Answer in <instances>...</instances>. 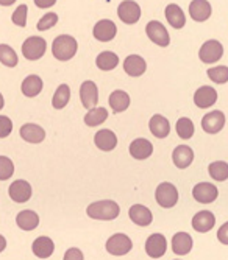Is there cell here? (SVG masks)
I'll return each instance as SVG.
<instances>
[{
  "label": "cell",
  "mask_w": 228,
  "mask_h": 260,
  "mask_svg": "<svg viewBox=\"0 0 228 260\" xmlns=\"http://www.w3.org/2000/svg\"><path fill=\"white\" fill-rule=\"evenodd\" d=\"M86 214L89 218L93 220H103V221H111L118 218L121 214V207L116 201L111 200H103V201H96L89 204L86 209Z\"/></svg>",
  "instance_id": "6da1fadb"
},
{
  "label": "cell",
  "mask_w": 228,
  "mask_h": 260,
  "mask_svg": "<svg viewBox=\"0 0 228 260\" xmlns=\"http://www.w3.org/2000/svg\"><path fill=\"white\" fill-rule=\"evenodd\" d=\"M78 50V44L75 41V38H72L71 35H60L55 38L53 44H52V55L58 59V61H69L75 56Z\"/></svg>",
  "instance_id": "7a4b0ae2"
},
{
  "label": "cell",
  "mask_w": 228,
  "mask_h": 260,
  "mask_svg": "<svg viewBox=\"0 0 228 260\" xmlns=\"http://www.w3.org/2000/svg\"><path fill=\"white\" fill-rule=\"evenodd\" d=\"M45 50H47V42L39 36H30L22 44V55L28 61L41 59L45 55Z\"/></svg>",
  "instance_id": "3957f363"
},
{
  "label": "cell",
  "mask_w": 228,
  "mask_h": 260,
  "mask_svg": "<svg viewBox=\"0 0 228 260\" xmlns=\"http://www.w3.org/2000/svg\"><path fill=\"white\" fill-rule=\"evenodd\" d=\"M155 198H156V203L161 207L170 209L178 203V190L170 182H161L156 187Z\"/></svg>",
  "instance_id": "277c9868"
},
{
  "label": "cell",
  "mask_w": 228,
  "mask_h": 260,
  "mask_svg": "<svg viewBox=\"0 0 228 260\" xmlns=\"http://www.w3.org/2000/svg\"><path fill=\"white\" fill-rule=\"evenodd\" d=\"M223 55V45L216 41V39H210L205 42L200 50H198V58L202 62L205 64H213V62H217Z\"/></svg>",
  "instance_id": "5b68a950"
},
{
  "label": "cell",
  "mask_w": 228,
  "mask_h": 260,
  "mask_svg": "<svg viewBox=\"0 0 228 260\" xmlns=\"http://www.w3.org/2000/svg\"><path fill=\"white\" fill-rule=\"evenodd\" d=\"M146 33L149 36V39L159 45V47H167L170 44V36H169V31L167 28L163 25L161 22L158 20H150L147 25H146Z\"/></svg>",
  "instance_id": "8992f818"
},
{
  "label": "cell",
  "mask_w": 228,
  "mask_h": 260,
  "mask_svg": "<svg viewBox=\"0 0 228 260\" xmlns=\"http://www.w3.org/2000/svg\"><path fill=\"white\" fill-rule=\"evenodd\" d=\"M106 251L112 255H125L131 251L133 243L131 239L125 234H114L106 242Z\"/></svg>",
  "instance_id": "52a82bcc"
},
{
  "label": "cell",
  "mask_w": 228,
  "mask_h": 260,
  "mask_svg": "<svg viewBox=\"0 0 228 260\" xmlns=\"http://www.w3.org/2000/svg\"><path fill=\"white\" fill-rule=\"evenodd\" d=\"M118 16L127 25H134L141 19V7L134 0H124L118 7Z\"/></svg>",
  "instance_id": "ba28073f"
},
{
  "label": "cell",
  "mask_w": 228,
  "mask_h": 260,
  "mask_svg": "<svg viewBox=\"0 0 228 260\" xmlns=\"http://www.w3.org/2000/svg\"><path fill=\"white\" fill-rule=\"evenodd\" d=\"M93 35L100 42H109L118 35V25L109 19H102L94 25Z\"/></svg>",
  "instance_id": "9c48e42d"
},
{
  "label": "cell",
  "mask_w": 228,
  "mask_h": 260,
  "mask_svg": "<svg viewBox=\"0 0 228 260\" xmlns=\"http://www.w3.org/2000/svg\"><path fill=\"white\" fill-rule=\"evenodd\" d=\"M219 190L217 187L213 185L211 182H198L194 188H192V197L195 201L202 203V204H210L214 200H217Z\"/></svg>",
  "instance_id": "30bf717a"
},
{
  "label": "cell",
  "mask_w": 228,
  "mask_h": 260,
  "mask_svg": "<svg viewBox=\"0 0 228 260\" xmlns=\"http://www.w3.org/2000/svg\"><path fill=\"white\" fill-rule=\"evenodd\" d=\"M80 100H81V105L88 111L97 106V103H99V89H97L94 81L88 80L80 86Z\"/></svg>",
  "instance_id": "8fae6325"
},
{
  "label": "cell",
  "mask_w": 228,
  "mask_h": 260,
  "mask_svg": "<svg viewBox=\"0 0 228 260\" xmlns=\"http://www.w3.org/2000/svg\"><path fill=\"white\" fill-rule=\"evenodd\" d=\"M223 125H225V114L222 111H211L208 114H205V117L202 119V128L208 134H217L219 131H222Z\"/></svg>",
  "instance_id": "7c38bea8"
},
{
  "label": "cell",
  "mask_w": 228,
  "mask_h": 260,
  "mask_svg": "<svg viewBox=\"0 0 228 260\" xmlns=\"http://www.w3.org/2000/svg\"><path fill=\"white\" fill-rule=\"evenodd\" d=\"M167 242L163 234H152L146 242V252L152 258H159L166 254Z\"/></svg>",
  "instance_id": "4fadbf2b"
},
{
  "label": "cell",
  "mask_w": 228,
  "mask_h": 260,
  "mask_svg": "<svg viewBox=\"0 0 228 260\" xmlns=\"http://www.w3.org/2000/svg\"><path fill=\"white\" fill-rule=\"evenodd\" d=\"M217 102V90L211 86H202L194 93V103L200 109L211 108Z\"/></svg>",
  "instance_id": "5bb4252c"
},
{
  "label": "cell",
  "mask_w": 228,
  "mask_h": 260,
  "mask_svg": "<svg viewBox=\"0 0 228 260\" xmlns=\"http://www.w3.org/2000/svg\"><path fill=\"white\" fill-rule=\"evenodd\" d=\"M8 193L10 198L16 203H27L32 198V185L24 179H17L10 185Z\"/></svg>",
  "instance_id": "9a60e30c"
},
{
  "label": "cell",
  "mask_w": 228,
  "mask_h": 260,
  "mask_svg": "<svg viewBox=\"0 0 228 260\" xmlns=\"http://www.w3.org/2000/svg\"><path fill=\"white\" fill-rule=\"evenodd\" d=\"M211 13H213V8L208 0H192L189 4V16L195 22L208 20Z\"/></svg>",
  "instance_id": "2e32d148"
},
{
  "label": "cell",
  "mask_w": 228,
  "mask_h": 260,
  "mask_svg": "<svg viewBox=\"0 0 228 260\" xmlns=\"http://www.w3.org/2000/svg\"><path fill=\"white\" fill-rule=\"evenodd\" d=\"M128 217L133 223H136L138 226H149L153 221V215L150 209H147L142 204H134L128 209Z\"/></svg>",
  "instance_id": "e0dca14e"
},
{
  "label": "cell",
  "mask_w": 228,
  "mask_h": 260,
  "mask_svg": "<svg viewBox=\"0 0 228 260\" xmlns=\"http://www.w3.org/2000/svg\"><path fill=\"white\" fill-rule=\"evenodd\" d=\"M124 70L130 77H141L147 70V62L139 55H130L124 61Z\"/></svg>",
  "instance_id": "ac0fdd59"
},
{
  "label": "cell",
  "mask_w": 228,
  "mask_h": 260,
  "mask_svg": "<svg viewBox=\"0 0 228 260\" xmlns=\"http://www.w3.org/2000/svg\"><path fill=\"white\" fill-rule=\"evenodd\" d=\"M216 224V217L210 210H202L192 217V228L197 232H210Z\"/></svg>",
  "instance_id": "d6986e66"
},
{
  "label": "cell",
  "mask_w": 228,
  "mask_h": 260,
  "mask_svg": "<svg viewBox=\"0 0 228 260\" xmlns=\"http://www.w3.org/2000/svg\"><path fill=\"white\" fill-rule=\"evenodd\" d=\"M94 144L102 151H111L118 147V136L111 129H100L94 136Z\"/></svg>",
  "instance_id": "ffe728a7"
},
{
  "label": "cell",
  "mask_w": 228,
  "mask_h": 260,
  "mask_svg": "<svg viewBox=\"0 0 228 260\" xmlns=\"http://www.w3.org/2000/svg\"><path fill=\"white\" fill-rule=\"evenodd\" d=\"M131 157L138 159V160H144L147 157L152 156L153 153V145L147 139H134L131 144H130V148H128Z\"/></svg>",
  "instance_id": "44dd1931"
},
{
  "label": "cell",
  "mask_w": 228,
  "mask_h": 260,
  "mask_svg": "<svg viewBox=\"0 0 228 260\" xmlns=\"http://www.w3.org/2000/svg\"><path fill=\"white\" fill-rule=\"evenodd\" d=\"M192 237L188 232H177L172 237V251L177 255H186L192 249Z\"/></svg>",
  "instance_id": "7402d4cb"
},
{
  "label": "cell",
  "mask_w": 228,
  "mask_h": 260,
  "mask_svg": "<svg viewBox=\"0 0 228 260\" xmlns=\"http://www.w3.org/2000/svg\"><path fill=\"white\" fill-rule=\"evenodd\" d=\"M149 128H150V133L158 139H164L170 133V123L161 114H155L152 117L150 122H149Z\"/></svg>",
  "instance_id": "603a6c76"
},
{
  "label": "cell",
  "mask_w": 228,
  "mask_h": 260,
  "mask_svg": "<svg viewBox=\"0 0 228 260\" xmlns=\"http://www.w3.org/2000/svg\"><path fill=\"white\" fill-rule=\"evenodd\" d=\"M164 16L169 22V25H172L175 30H180L186 25V16L177 4H170L164 10Z\"/></svg>",
  "instance_id": "cb8c5ba5"
},
{
  "label": "cell",
  "mask_w": 228,
  "mask_h": 260,
  "mask_svg": "<svg viewBox=\"0 0 228 260\" xmlns=\"http://www.w3.org/2000/svg\"><path fill=\"white\" fill-rule=\"evenodd\" d=\"M20 137L24 139L28 144H41L45 139V131L36 123H25L20 128Z\"/></svg>",
  "instance_id": "d4e9b609"
},
{
  "label": "cell",
  "mask_w": 228,
  "mask_h": 260,
  "mask_svg": "<svg viewBox=\"0 0 228 260\" xmlns=\"http://www.w3.org/2000/svg\"><path fill=\"white\" fill-rule=\"evenodd\" d=\"M172 160L178 169H188L194 160V151L188 145H180L172 153Z\"/></svg>",
  "instance_id": "484cf974"
},
{
  "label": "cell",
  "mask_w": 228,
  "mask_h": 260,
  "mask_svg": "<svg viewBox=\"0 0 228 260\" xmlns=\"http://www.w3.org/2000/svg\"><path fill=\"white\" fill-rule=\"evenodd\" d=\"M32 249H33V254L39 258H49L53 251H55V245H53V240L45 237V235H42V237H38L33 245H32Z\"/></svg>",
  "instance_id": "4316f807"
},
{
  "label": "cell",
  "mask_w": 228,
  "mask_h": 260,
  "mask_svg": "<svg viewBox=\"0 0 228 260\" xmlns=\"http://www.w3.org/2000/svg\"><path fill=\"white\" fill-rule=\"evenodd\" d=\"M16 223L22 231H33L39 226V217L33 210H22L16 217Z\"/></svg>",
  "instance_id": "83f0119b"
},
{
  "label": "cell",
  "mask_w": 228,
  "mask_h": 260,
  "mask_svg": "<svg viewBox=\"0 0 228 260\" xmlns=\"http://www.w3.org/2000/svg\"><path fill=\"white\" fill-rule=\"evenodd\" d=\"M42 87H44L42 80L38 75H28L24 81H22L20 90H22V93H24L25 97L33 99V97L39 95Z\"/></svg>",
  "instance_id": "f1b7e54d"
},
{
  "label": "cell",
  "mask_w": 228,
  "mask_h": 260,
  "mask_svg": "<svg viewBox=\"0 0 228 260\" xmlns=\"http://www.w3.org/2000/svg\"><path fill=\"white\" fill-rule=\"evenodd\" d=\"M108 102H109L111 109L116 112V114L118 112H124L130 106V95H128L125 90H114L111 95H109Z\"/></svg>",
  "instance_id": "f546056e"
},
{
  "label": "cell",
  "mask_w": 228,
  "mask_h": 260,
  "mask_svg": "<svg viewBox=\"0 0 228 260\" xmlns=\"http://www.w3.org/2000/svg\"><path fill=\"white\" fill-rule=\"evenodd\" d=\"M119 64V56L112 52H102L97 58H96V66L103 70V72H109V70L116 69Z\"/></svg>",
  "instance_id": "4dcf8cb0"
},
{
  "label": "cell",
  "mask_w": 228,
  "mask_h": 260,
  "mask_svg": "<svg viewBox=\"0 0 228 260\" xmlns=\"http://www.w3.org/2000/svg\"><path fill=\"white\" fill-rule=\"evenodd\" d=\"M108 119V111L105 108H93L84 115V123L88 126H99Z\"/></svg>",
  "instance_id": "1f68e13d"
},
{
  "label": "cell",
  "mask_w": 228,
  "mask_h": 260,
  "mask_svg": "<svg viewBox=\"0 0 228 260\" xmlns=\"http://www.w3.org/2000/svg\"><path fill=\"white\" fill-rule=\"evenodd\" d=\"M69 100H71V87L67 84H61L55 90V95L52 99V106L55 109H63V108H66L67 103H69Z\"/></svg>",
  "instance_id": "d6a6232c"
},
{
  "label": "cell",
  "mask_w": 228,
  "mask_h": 260,
  "mask_svg": "<svg viewBox=\"0 0 228 260\" xmlns=\"http://www.w3.org/2000/svg\"><path fill=\"white\" fill-rule=\"evenodd\" d=\"M208 173L214 181H226L228 179V164L223 160H216L213 164H210L208 167Z\"/></svg>",
  "instance_id": "836d02e7"
},
{
  "label": "cell",
  "mask_w": 228,
  "mask_h": 260,
  "mask_svg": "<svg viewBox=\"0 0 228 260\" xmlns=\"http://www.w3.org/2000/svg\"><path fill=\"white\" fill-rule=\"evenodd\" d=\"M0 62L7 67H16L19 62L17 53L13 50V47L7 44H0Z\"/></svg>",
  "instance_id": "e575fe53"
},
{
  "label": "cell",
  "mask_w": 228,
  "mask_h": 260,
  "mask_svg": "<svg viewBox=\"0 0 228 260\" xmlns=\"http://www.w3.org/2000/svg\"><path fill=\"white\" fill-rule=\"evenodd\" d=\"M175 129H177V134L181 139H191L195 128H194V123H192L191 119H188V117H181V119H178V122L175 125Z\"/></svg>",
  "instance_id": "d590c367"
},
{
  "label": "cell",
  "mask_w": 228,
  "mask_h": 260,
  "mask_svg": "<svg viewBox=\"0 0 228 260\" xmlns=\"http://www.w3.org/2000/svg\"><path fill=\"white\" fill-rule=\"evenodd\" d=\"M207 75L210 77L211 81H214L217 84H225L228 81V67L226 66L211 67V69H208Z\"/></svg>",
  "instance_id": "8d00e7d4"
},
{
  "label": "cell",
  "mask_w": 228,
  "mask_h": 260,
  "mask_svg": "<svg viewBox=\"0 0 228 260\" xmlns=\"http://www.w3.org/2000/svg\"><path fill=\"white\" fill-rule=\"evenodd\" d=\"M58 23V14L56 13H45L41 19H39V22H38V30L39 31H47V30H50L52 27H55Z\"/></svg>",
  "instance_id": "74e56055"
},
{
  "label": "cell",
  "mask_w": 228,
  "mask_h": 260,
  "mask_svg": "<svg viewBox=\"0 0 228 260\" xmlns=\"http://www.w3.org/2000/svg\"><path fill=\"white\" fill-rule=\"evenodd\" d=\"M13 173H14V164L11 162V159L7 156H0V181L10 179Z\"/></svg>",
  "instance_id": "f35d334b"
},
{
  "label": "cell",
  "mask_w": 228,
  "mask_h": 260,
  "mask_svg": "<svg viewBox=\"0 0 228 260\" xmlns=\"http://www.w3.org/2000/svg\"><path fill=\"white\" fill-rule=\"evenodd\" d=\"M27 13H28V7L24 4V5H19L16 8V11L13 13L11 19H13V23L17 27H25L27 25Z\"/></svg>",
  "instance_id": "ab89813d"
},
{
  "label": "cell",
  "mask_w": 228,
  "mask_h": 260,
  "mask_svg": "<svg viewBox=\"0 0 228 260\" xmlns=\"http://www.w3.org/2000/svg\"><path fill=\"white\" fill-rule=\"evenodd\" d=\"M13 131V122L10 117L7 115H0V139L8 137Z\"/></svg>",
  "instance_id": "60d3db41"
},
{
  "label": "cell",
  "mask_w": 228,
  "mask_h": 260,
  "mask_svg": "<svg viewBox=\"0 0 228 260\" xmlns=\"http://www.w3.org/2000/svg\"><path fill=\"white\" fill-rule=\"evenodd\" d=\"M63 260H84V257H83V252L78 248H71V249L66 251Z\"/></svg>",
  "instance_id": "b9f144b4"
},
{
  "label": "cell",
  "mask_w": 228,
  "mask_h": 260,
  "mask_svg": "<svg viewBox=\"0 0 228 260\" xmlns=\"http://www.w3.org/2000/svg\"><path fill=\"white\" fill-rule=\"evenodd\" d=\"M217 240L222 245H228V221L225 224H222L220 229L217 231Z\"/></svg>",
  "instance_id": "7bdbcfd3"
},
{
  "label": "cell",
  "mask_w": 228,
  "mask_h": 260,
  "mask_svg": "<svg viewBox=\"0 0 228 260\" xmlns=\"http://www.w3.org/2000/svg\"><path fill=\"white\" fill-rule=\"evenodd\" d=\"M35 5L41 10H47V8H52L55 4H56V0H33Z\"/></svg>",
  "instance_id": "ee69618b"
},
{
  "label": "cell",
  "mask_w": 228,
  "mask_h": 260,
  "mask_svg": "<svg viewBox=\"0 0 228 260\" xmlns=\"http://www.w3.org/2000/svg\"><path fill=\"white\" fill-rule=\"evenodd\" d=\"M5 248H7V240H5L4 235H0V252H2Z\"/></svg>",
  "instance_id": "f6af8a7d"
},
{
  "label": "cell",
  "mask_w": 228,
  "mask_h": 260,
  "mask_svg": "<svg viewBox=\"0 0 228 260\" xmlns=\"http://www.w3.org/2000/svg\"><path fill=\"white\" fill-rule=\"evenodd\" d=\"M14 2H16V0H0V5H2V7H11Z\"/></svg>",
  "instance_id": "bcb514c9"
},
{
  "label": "cell",
  "mask_w": 228,
  "mask_h": 260,
  "mask_svg": "<svg viewBox=\"0 0 228 260\" xmlns=\"http://www.w3.org/2000/svg\"><path fill=\"white\" fill-rule=\"evenodd\" d=\"M4 105H5V100H4V95H2V93H0V109L4 108Z\"/></svg>",
  "instance_id": "7dc6e473"
}]
</instances>
